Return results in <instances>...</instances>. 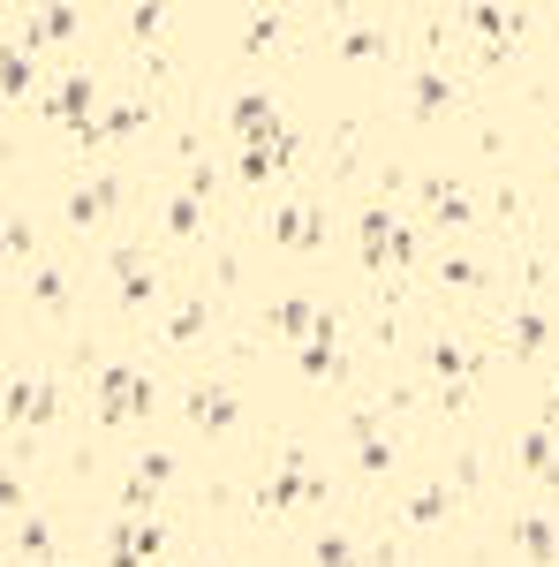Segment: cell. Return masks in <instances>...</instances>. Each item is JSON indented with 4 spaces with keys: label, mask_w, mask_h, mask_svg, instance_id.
I'll return each mask as SVG.
<instances>
[{
    "label": "cell",
    "mask_w": 559,
    "mask_h": 567,
    "mask_svg": "<svg viewBox=\"0 0 559 567\" xmlns=\"http://www.w3.org/2000/svg\"><path fill=\"white\" fill-rule=\"evenodd\" d=\"M144 409H152V379L130 371V363H106L99 371V424H130Z\"/></svg>",
    "instance_id": "1"
},
{
    "label": "cell",
    "mask_w": 559,
    "mask_h": 567,
    "mask_svg": "<svg viewBox=\"0 0 559 567\" xmlns=\"http://www.w3.org/2000/svg\"><path fill=\"white\" fill-rule=\"evenodd\" d=\"M296 159H302V136H296V130H280V136H265V144H242L235 175H242L250 189H258V182H272L280 167H296Z\"/></svg>",
    "instance_id": "2"
},
{
    "label": "cell",
    "mask_w": 559,
    "mask_h": 567,
    "mask_svg": "<svg viewBox=\"0 0 559 567\" xmlns=\"http://www.w3.org/2000/svg\"><path fill=\"white\" fill-rule=\"evenodd\" d=\"M53 409H61V393L45 386V379H8V393H0L8 432H15V424H53Z\"/></svg>",
    "instance_id": "3"
},
{
    "label": "cell",
    "mask_w": 559,
    "mask_h": 567,
    "mask_svg": "<svg viewBox=\"0 0 559 567\" xmlns=\"http://www.w3.org/2000/svg\"><path fill=\"white\" fill-rule=\"evenodd\" d=\"M182 409H189L197 432H235V416H242V401H235L227 386H189V393H182Z\"/></svg>",
    "instance_id": "4"
},
{
    "label": "cell",
    "mask_w": 559,
    "mask_h": 567,
    "mask_svg": "<svg viewBox=\"0 0 559 567\" xmlns=\"http://www.w3.org/2000/svg\"><path fill=\"white\" fill-rule=\"evenodd\" d=\"M227 122L242 144H265V136H280V114H272V91H242L235 106H227Z\"/></svg>",
    "instance_id": "5"
},
{
    "label": "cell",
    "mask_w": 559,
    "mask_h": 567,
    "mask_svg": "<svg viewBox=\"0 0 559 567\" xmlns=\"http://www.w3.org/2000/svg\"><path fill=\"white\" fill-rule=\"evenodd\" d=\"M45 106H53V122H76V130H84L91 106H99V84H91L84 69H69V76L53 84V99H45Z\"/></svg>",
    "instance_id": "6"
},
{
    "label": "cell",
    "mask_w": 559,
    "mask_h": 567,
    "mask_svg": "<svg viewBox=\"0 0 559 567\" xmlns=\"http://www.w3.org/2000/svg\"><path fill=\"white\" fill-rule=\"evenodd\" d=\"M272 235H280L288 250H318V243H325V213H318V205H280V213H272Z\"/></svg>",
    "instance_id": "7"
},
{
    "label": "cell",
    "mask_w": 559,
    "mask_h": 567,
    "mask_svg": "<svg viewBox=\"0 0 559 567\" xmlns=\"http://www.w3.org/2000/svg\"><path fill=\"white\" fill-rule=\"evenodd\" d=\"M355 243H363V265H393V243H401V219L386 213V205H363V219H355Z\"/></svg>",
    "instance_id": "8"
},
{
    "label": "cell",
    "mask_w": 559,
    "mask_h": 567,
    "mask_svg": "<svg viewBox=\"0 0 559 567\" xmlns=\"http://www.w3.org/2000/svg\"><path fill=\"white\" fill-rule=\"evenodd\" d=\"M114 205H122V182H84V189H69L61 213H69V227H99Z\"/></svg>",
    "instance_id": "9"
},
{
    "label": "cell",
    "mask_w": 559,
    "mask_h": 567,
    "mask_svg": "<svg viewBox=\"0 0 559 567\" xmlns=\"http://www.w3.org/2000/svg\"><path fill=\"white\" fill-rule=\"evenodd\" d=\"M355 470H363V477H386L393 470V439L379 432L371 416H355Z\"/></svg>",
    "instance_id": "10"
},
{
    "label": "cell",
    "mask_w": 559,
    "mask_h": 567,
    "mask_svg": "<svg viewBox=\"0 0 559 567\" xmlns=\"http://www.w3.org/2000/svg\"><path fill=\"white\" fill-rule=\"evenodd\" d=\"M265 318H272V326H280V333H288L296 349L310 341V333H318V326H325V310H318V303H302V296H288V303H272Z\"/></svg>",
    "instance_id": "11"
},
{
    "label": "cell",
    "mask_w": 559,
    "mask_h": 567,
    "mask_svg": "<svg viewBox=\"0 0 559 567\" xmlns=\"http://www.w3.org/2000/svg\"><path fill=\"white\" fill-rule=\"evenodd\" d=\"M462 23H469L476 39H491V45H507L521 31V8H491V0H476L469 16H462Z\"/></svg>",
    "instance_id": "12"
},
{
    "label": "cell",
    "mask_w": 559,
    "mask_h": 567,
    "mask_svg": "<svg viewBox=\"0 0 559 567\" xmlns=\"http://www.w3.org/2000/svg\"><path fill=\"white\" fill-rule=\"evenodd\" d=\"M61 39H76V8H69V0L39 8V16H31V31H23V45H61Z\"/></svg>",
    "instance_id": "13"
},
{
    "label": "cell",
    "mask_w": 559,
    "mask_h": 567,
    "mask_svg": "<svg viewBox=\"0 0 559 567\" xmlns=\"http://www.w3.org/2000/svg\"><path fill=\"white\" fill-rule=\"evenodd\" d=\"M515 545H521V553H529L537 567H552V560H559V529L545 523V515H521V523H515Z\"/></svg>",
    "instance_id": "14"
},
{
    "label": "cell",
    "mask_w": 559,
    "mask_h": 567,
    "mask_svg": "<svg viewBox=\"0 0 559 567\" xmlns=\"http://www.w3.org/2000/svg\"><path fill=\"white\" fill-rule=\"evenodd\" d=\"M507 349H515V355H545V349H552V318H537V310L507 318Z\"/></svg>",
    "instance_id": "15"
},
{
    "label": "cell",
    "mask_w": 559,
    "mask_h": 567,
    "mask_svg": "<svg viewBox=\"0 0 559 567\" xmlns=\"http://www.w3.org/2000/svg\"><path fill=\"white\" fill-rule=\"evenodd\" d=\"M424 205L446 219V227H469V219H476V197H469V189H454V182H431Z\"/></svg>",
    "instance_id": "16"
},
{
    "label": "cell",
    "mask_w": 559,
    "mask_h": 567,
    "mask_svg": "<svg viewBox=\"0 0 559 567\" xmlns=\"http://www.w3.org/2000/svg\"><path fill=\"white\" fill-rule=\"evenodd\" d=\"M114 296H122V303H152V265L136 258V250L114 258Z\"/></svg>",
    "instance_id": "17"
},
{
    "label": "cell",
    "mask_w": 559,
    "mask_h": 567,
    "mask_svg": "<svg viewBox=\"0 0 559 567\" xmlns=\"http://www.w3.org/2000/svg\"><path fill=\"white\" fill-rule=\"evenodd\" d=\"M31 84H39L31 45H8V61H0V91H8V106H15V99H31Z\"/></svg>",
    "instance_id": "18"
},
{
    "label": "cell",
    "mask_w": 559,
    "mask_h": 567,
    "mask_svg": "<svg viewBox=\"0 0 559 567\" xmlns=\"http://www.w3.org/2000/svg\"><path fill=\"white\" fill-rule=\"evenodd\" d=\"M446 507H454V499H446V484H424V492H416L401 515H408L416 529H438V523H446Z\"/></svg>",
    "instance_id": "19"
},
{
    "label": "cell",
    "mask_w": 559,
    "mask_h": 567,
    "mask_svg": "<svg viewBox=\"0 0 559 567\" xmlns=\"http://www.w3.org/2000/svg\"><path fill=\"white\" fill-rule=\"evenodd\" d=\"M205 227V189H182L167 205V235H197Z\"/></svg>",
    "instance_id": "20"
},
{
    "label": "cell",
    "mask_w": 559,
    "mask_h": 567,
    "mask_svg": "<svg viewBox=\"0 0 559 567\" xmlns=\"http://www.w3.org/2000/svg\"><path fill=\"white\" fill-rule=\"evenodd\" d=\"M296 363H302V379H333V371H341L333 341H302V349H296Z\"/></svg>",
    "instance_id": "21"
},
{
    "label": "cell",
    "mask_w": 559,
    "mask_h": 567,
    "mask_svg": "<svg viewBox=\"0 0 559 567\" xmlns=\"http://www.w3.org/2000/svg\"><path fill=\"white\" fill-rule=\"evenodd\" d=\"M431 371H438V379H469L476 355H469V349H454V341H431Z\"/></svg>",
    "instance_id": "22"
},
{
    "label": "cell",
    "mask_w": 559,
    "mask_h": 567,
    "mask_svg": "<svg viewBox=\"0 0 559 567\" xmlns=\"http://www.w3.org/2000/svg\"><path fill=\"white\" fill-rule=\"evenodd\" d=\"M341 53H348V61H379V53H386V31L355 23V31H341Z\"/></svg>",
    "instance_id": "23"
},
{
    "label": "cell",
    "mask_w": 559,
    "mask_h": 567,
    "mask_svg": "<svg viewBox=\"0 0 559 567\" xmlns=\"http://www.w3.org/2000/svg\"><path fill=\"white\" fill-rule=\"evenodd\" d=\"M91 130H99V144H114V136H136V130H144V106H114V114H99Z\"/></svg>",
    "instance_id": "24"
},
{
    "label": "cell",
    "mask_w": 559,
    "mask_h": 567,
    "mask_svg": "<svg viewBox=\"0 0 559 567\" xmlns=\"http://www.w3.org/2000/svg\"><path fill=\"white\" fill-rule=\"evenodd\" d=\"M408 106H416V122H431L438 106H454V84H438V76H416V99H408Z\"/></svg>",
    "instance_id": "25"
},
{
    "label": "cell",
    "mask_w": 559,
    "mask_h": 567,
    "mask_svg": "<svg viewBox=\"0 0 559 567\" xmlns=\"http://www.w3.org/2000/svg\"><path fill=\"white\" fill-rule=\"evenodd\" d=\"M197 333H205V303H182V310L167 318V341H174V349H189Z\"/></svg>",
    "instance_id": "26"
},
{
    "label": "cell",
    "mask_w": 559,
    "mask_h": 567,
    "mask_svg": "<svg viewBox=\"0 0 559 567\" xmlns=\"http://www.w3.org/2000/svg\"><path fill=\"white\" fill-rule=\"evenodd\" d=\"M15 545H23L31 560H45V553H53V537H45V523H39V515H15Z\"/></svg>",
    "instance_id": "27"
},
{
    "label": "cell",
    "mask_w": 559,
    "mask_h": 567,
    "mask_svg": "<svg viewBox=\"0 0 559 567\" xmlns=\"http://www.w3.org/2000/svg\"><path fill=\"white\" fill-rule=\"evenodd\" d=\"M552 454H559L552 432H529V439H521V470H537V477H545V462H552Z\"/></svg>",
    "instance_id": "28"
},
{
    "label": "cell",
    "mask_w": 559,
    "mask_h": 567,
    "mask_svg": "<svg viewBox=\"0 0 559 567\" xmlns=\"http://www.w3.org/2000/svg\"><path fill=\"white\" fill-rule=\"evenodd\" d=\"M159 23H167V8H159V0L130 8V31H136V39H159Z\"/></svg>",
    "instance_id": "29"
},
{
    "label": "cell",
    "mask_w": 559,
    "mask_h": 567,
    "mask_svg": "<svg viewBox=\"0 0 559 567\" xmlns=\"http://www.w3.org/2000/svg\"><path fill=\"white\" fill-rule=\"evenodd\" d=\"M31 296H39V303H61V296H69V280H61L53 265H39V272H31Z\"/></svg>",
    "instance_id": "30"
},
{
    "label": "cell",
    "mask_w": 559,
    "mask_h": 567,
    "mask_svg": "<svg viewBox=\"0 0 559 567\" xmlns=\"http://www.w3.org/2000/svg\"><path fill=\"white\" fill-rule=\"evenodd\" d=\"M272 39H280V16H250V23H242V45H250V53L272 45Z\"/></svg>",
    "instance_id": "31"
},
{
    "label": "cell",
    "mask_w": 559,
    "mask_h": 567,
    "mask_svg": "<svg viewBox=\"0 0 559 567\" xmlns=\"http://www.w3.org/2000/svg\"><path fill=\"white\" fill-rule=\"evenodd\" d=\"M318 567H355V545L348 537H318Z\"/></svg>",
    "instance_id": "32"
},
{
    "label": "cell",
    "mask_w": 559,
    "mask_h": 567,
    "mask_svg": "<svg viewBox=\"0 0 559 567\" xmlns=\"http://www.w3.org/2000/svg\"><path fill=\"white\" fill-rule=\"evenodd\" d=\"M136 477H144V484H167L174 477V454H159V446H152V454L136 462Z\"/></svg>",
    "instance_id": "33"
},
{
    "label": "cell",
    "mask_w": 559,
    "mask_h": 567,
    "mask_svg": "<svg viewBox=\"0 0 559 567\" xmlns=\"http://www.w3.org/2000/svg\"><path fill=\"white\" fill-rule=\"evenodd\" d=\"M152 499H159V484L130 477V492H122V507H130V515H152Z\"/></svg>",
    "instance_id": "34"
},
{
    "label": "cell",
    "mask_w": 559,
    "mask_h": 567,
    "mask_svg": "<svg viewBox=\"0 0 559 567\" xmlns=\"http://www.w3.org/2000/svg\"><path fill=\"white\" fill-rule=\"evenodd\" d=\"M438 272H446L454 288H476V280H484V265H476V258H446V265H438Z\"/></svg>",
    "instance_id": "35"
},
{
    "label": "cell",
    "mask_w": 559,
    "mask_h": 567,
    "mask_svg": "<svg viewBox=\"0 0 559 567\" xmlns=\"http://www.w3.org/2000/svg\"><path fill=\"white\" fill-rule=\"evenodd\" d=\"M0 243H8V265L31 258V219H8V235H0Z\"/></svg>",
    "instance_id": "36"
},
{
    "label": "cell",
    "mask_w": 559,
    "mask_h": 567,
    "mask_svg": "<svg viewBox=\"0 0 559 567\" xmlns=\"http://www.w3.org/2000/svg\"><path fill=\"white\" fill-rule=\"evenodd\" d=\"M545 484H552V492H559V454H552V462H545Z\"/></svg>",
    "instance_id": "37"
},
{
    "label": "cell",
    "mask_w": 559,
    "mask_h": 567,
    "mask_svg": "<svg viewBox=\"0 0 559 567\" xmlns=\"http://www.w3.org/2000/svg\"><path fill=\"white\" fill-rule=\"evenodd\" d=\"M552 567H559V560H552Z\"/></svg>",
    "instance_id": "38"
}]
</instances>
